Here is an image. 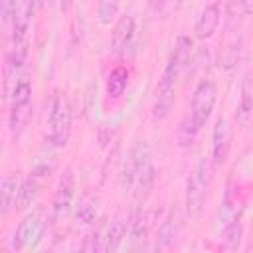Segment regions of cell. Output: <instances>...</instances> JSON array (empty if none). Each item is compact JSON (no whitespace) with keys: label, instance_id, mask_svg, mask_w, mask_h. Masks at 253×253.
Instances as JSON below:
<instances>
[{"label":"cell","instance_id":"1","mask_svg":"<svg viewBox=\"0 0 253 253\" xmlns=\"http://www.w3.org/2000/svg\"><path fill=\"white\" fill-rule=\"evenodd\" d=\"M154 182V164L148 144L138 142L128 156L126 168H125V186L130 190L134 200H142Z\"/></svg>","mask_w":253,"mask_h":253},{"label":"cell","instance_id":"2","mask_svg":"<svg viewBox=\"0 0 253 253\" xmlns=\"http://www.w3.org/2000/svg\"><path fill=\"white\" fill-rule=\"evenodd\" d=\"M71 134V105L65 93L55 91L47 103V132L45 138L53 146H65Z\"/></svg>","mask_w":253,"mask_h":253},{"label":"cell","instance_id":"3","mask_svg":"<svg viewBox=\"0 0 253 253\" xmlns=\"http://www.w3.org/2000/svg\"><path fill=\"white\" fill-rule=\"evenodd\" d=\"M208 184H210V176H208V162L206 158H202L196 168L192 170L190 178H188V186H186V213L190 219H198L202 210H204V202L208 196Z\"/></svg>","mask_w":253,"mask_h":253},{"label":"cell","instance_id":"4","mask_svg":"<svg viewBox=\"0 0 253 253\" xmlns=\"http://www.w3.org/2000/svg\"><path fill=\"white\" fill-rule=\"evenodd\" d=\"M217 99V87L211 79H202L192 95V109H190V125L192 130L198 132L210 119Z\"/></svg>","mask_w":253,"mask_h":253},{"label":"cell","instance_id":"5","mask_svg":"<svg viewBox=\"0 0 253 253\" xmlns=\"http://www.w3.org/2000/svg\"><path fill=\"white\" fill-rule=\"evenodd\" d=\"M182 69H178L174 63H166L164 67V73L156 85V97H154V117L156 119H166L168 113L172 111V105H174V93H176V79L180 75Z\"/></svg>","mask_w":253,"mask_h":253},{"label":"cell","instance_id":"6","mask_svg":"<svg viewBox=\"0 0 253 253\" xmlns=\"http://www.w3.org/2000/svg\"><path fill=\"white\" fill-rule=\"evenodd\" d=\"M51 170H53V164L51 162H45V160H40L26 176V180L22 182V188H20V196H18V202H16V210H26L34 200L36 196L42 192V188L47 184L49 176H51Z\"/></svg>","mask_w":253,"mask_h":253},{"label":"cell","instance_id":"7","mask_svg":"<svg viewBox=\"0 0 253 253\" xmlns=\"http://www.w3.org/2000/svg\"><path fill=\"white\" fill-rule=\"evenodd\" d=\"M43 227H45V211H43V208H36L30 213H26L24 219L20 221L16 233H14V239H12L14 249H24L30 243L38 241L40 235L43 233Z\"/></svg>","mask_w":253,"mask_h":253},{"label":"cell","instance_id":"8","mask_svg":"<svg viewBox=\"0 0 253 253\" xmlns=\"http://www.w3.org/2000/svg\"><path fill=\"white\" fill-rule=\"evenodd\" d=\"M73 194H75V176H73V170L67 168L57 184V190H55V196L51 202V221L53 223H59L67 217L71 204H73Z\"/></svg>","mask_w":253,"mask_h":253},{"label":"cell","instance_id":"9","mask_svg":"<svg viewBox=\"0 0 253 253\" xmlns=\"http://www.w3.org/2000/svg\"><path fill=\"white\" fill-rule=\"evenodd\" d=\"M211 152H213V166H221L227 158L229 152V142H231V126L229 121L225 117H219L215 121L213 126V134H211Z\"/></svg>","mask_w":253,"mask_h":253},{"label":"cell","instance_id":"10","mask_svg":"<svg viewBox=\"0 0 253 253\" xmlns=\"http://www.w3.org/2000/svg\"><path fill=\"white\" fill-rule=\"evenodd\" d=\"M219 24V4H208L196 18V26H194V32L198 38L206 40L210 38L215 28Z\"/></svg>","mask_w":253,"mask_h":253},{"label":"cell","instance_id":"11","mask_svg":"<svg viewBox=\"0 0 253 253\" xmlns=\"http://www.w3.org/2000/svg\"><path fill=\"white\" fill-rule=\"evenodd\" d=\"M134 36V18L130 14H125L117 20L113 32H111V45L115 51H123L128 42L132 40Z\"/></svg>","mask_w":253,"mask_h":253},{"label":"cell","instance_id":"12","mask_svg":"<svg viewBox=\"0 0 253 253\" xmlns=\"http://www.w3.org/2000/svg\"><path fill=\"white\" fill-rule=\"evenodd\" d=\"M20 188H22V182L18 174H6L2 178V190H0L2 192V213H8L10 208H16Z\"/></svg>","mask_w":253,"mask_h":253},{"label":"cell","instance_id":"13","mask_svg":"<svg viewBox=\"0 0 253 253\" xmlns=\"http://www.w3.org/2000/svg\"><path fill=\"white\" fill-rule=\"evenodd\" d=\"M180 225H182V217H180L178 210H172L170 215L166 217V221H162V225L158 229V247L172 245L180 231Z\"/></svg>","mask_w":253,"mask_h":253},{"label":"cell","instance_id":"14","mask_svg":"<svg viewBox=\"0 0 253 253\" xmlns=\"http://www.w3.org/2000/svg\"><path fill=\"white\" fill-rule=\"evenodd\" d=\"M128 213L126 211H119L111 221H109V249L111 253H115L119 249V245L125 239L126 227H128Z\"/></svg>","mask_w":253,"mask_h":253},{"label":"cell","instance_id":"15","mask_svg":"<svg viewBox=\"0 0 253 253\" xmlns=\"http://www.w3.org/2000/svg\"><path fill=\"white\" fill-rule=\"evenodd\" d=\"M126 85H128V71L125 67H115L107 77V97L113 101L121 99Z\"/></svg>","mask_w":253,"mask_h":253},{"label":"cell","instance_id":"16","mask_svg":"<svg viewBox=\"0 0 253 253\" xmlns=\"http://www.w3.org/2000/svg\"><path fill=\"white\" fill-rule=\"evenodd\" d=\"M192 49H194L192 38H188V36H178L176 42H174V45H172V53H170V59H168V61L182 69V67L190 61Z\"/></svg>","mask_w":253,"mask_h":253},{"label":"cell","instance_id":"17","mask_svg":"<svg viewBox=\"0 0 253 253\" xmlns=\"http://www.w3.org/2000/svg\"><path fill=\"white\" fill-rule=\"evenodd\" d=\"M253 113V73H249L243 81L241 89V99H239V109H237V119L239 123H247Z\"/></svg>","mask_w":253,"mask_h":253},{"label":"cell","instance_id":"18","mask_svg":"<svg viewBox=\"0 0 253 253\" xmlns=\"http://www.w3.org/2000/svg\"><path fill=\"white\" fill-rule=\"evenodd\" d=\"M241 225L239 221H233L231 225L225 227L223 231V239H221V247H223V253H233L237 247H239V241H241Z\"/></svg>","mask_w":253,"mask_h":253},{"label":"cell","instance_id":"19","mask_svg":"<svg viewBox=\"0 0 253 253\" xmlns=\"http://www.w3.org/2000/svg\"><path fill=\"white\" fill-rule=\"evenodd\" d=\"M97 211H99L97 200L95 198H85L77 208V219L81 223H93L95 217H97Z\"/></svg>","mask_w":253,"mask_h":253},{"label":"cell","instance_id":"20","mask_svg":"<svg viewBox=\"0 0 253 253\" xmlns=\"http://www.w3.org/2000/svg\"><path fill=\"white\" fill-rule=\"evenodd\" d=\"M117 12H119V4H115V2H101L99 6H97V16H99V22L101 24H111V20L117 16Z\"/></svg>","mask_w":253,"mask_h":253},{"label":"cell","instance_id":"21","mask_svg":"<svg viewBox=\"0 0 253 253\" xmlns=\"http://www.w3.org/2000/svg\"><path fill=\"white\" fill-rule=\"evenodd\" d=\"M247 253H253V243H251V247H249V251Z\"/></svg>","mask_w":253,"mask_h":253}]
</instances>
